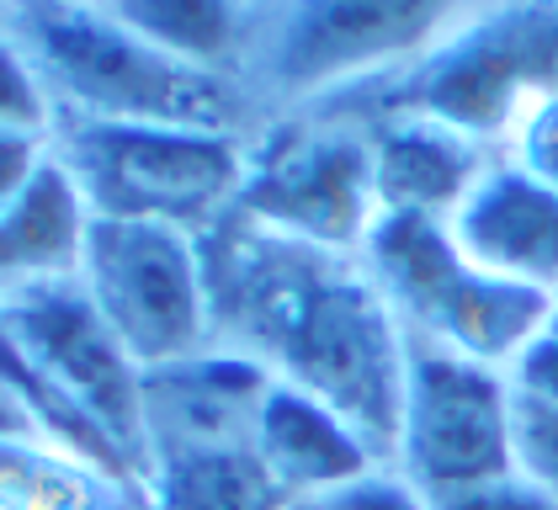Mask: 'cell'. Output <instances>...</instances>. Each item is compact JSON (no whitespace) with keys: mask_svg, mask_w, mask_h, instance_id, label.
Masks as SVG:
<instances>
[{"mask_svg":"<svg viewBox=\"0 0 558 510\" xmlns=\"http://www.w3.org/2000/svg\"><path fill=\"white\" fill-rule=\"evenodd\" d=\"M218 345L260 362L271 382L330 404L388 463L410 336L362 255L266 234L240 212L203 240Z\"/></svg>","mask_w":558,"mask_h":510,"instance_id":"6da1fadb","label":"cell"},{"mask_svg":"<svg viewBox=\"0 0 558 510\" xmlns=\"http://www.w3.org/2000/svg\"><path fill=\"white\" fill-rule=\"evenodd\" d=\"M0 22L38 64L59 123H133L256 133V101L229 75H208L133 33L112 0H27L0 5Z\"/></svg>","mask_w":558,"mask_h":510,"instance_id":"7a4b0ae2","label":"cell"},{"mask_svg":"<svg viewBox=\"0 0 558 510\" xmlns=\"http://www.w3.org/2000/svg\"><path fill=\"white\" fill-rule=\"evenodd\" d=\"M458 16L452 0H271L260 5L245 90L271 118L341 107L410 70Z\"/></svg>","mask_w":558,"mask_h":510,"instance_id":"3957f363","label":"cell"},{"mask_svg":"<svg viewBox=\"0 0 558 510\" xmlns=\"http://www.w3.org/2000/svg\"><path fill=\"white\" fill-rule=\"evenodd\" d=\"M53 155L101 223H160L208 240L240 212L251 133L59 123Z\"/></svg>","mask_w":558,"mask_h":510,"instance_id":"277c9868","label":"cell"},{"mask_svg":"<svg viewBox=\"0 0 558 510\" xmlns=\"http://www.w3.org/2000/svg\"><path fill=\"white\" fill-rule=\"evenodd\" d=\"M554 90L558 5H463L436 48L393 81L341 101V112H421L500 149L515 112Z\"/></svg>","mask_w":558,"mask_h":510,"instance_id":"5b68a950","label":"cell"},{"mask_svg":"<svg viewBox=\"0 0 558 510\" xmlns=\"http://www.w3.org/2000/svg\"><path fill=\"white\" fill-rule=\"evenodd\" d=\"M356 255L388 298L393 319L404 325V336L421 345H441L511 373L521 351L548 325V298L478 271L452 240L447 218L378 212Z\"/></svg>","mask_w":558,"mask_h":510,"instance_id":"8992f818","label":"cell"},{"mask_svg":"<svg viewBox=\"0 0 558 510\" xmlns=\"http://www.w3.org/2000/svg\"><path fill=\"white\" fill-rule=\"evenodd\" d=\"M240 218L266 234L356 255L378 223L367 127L351 112H293L266 118L251 133V170Z\"/></svg>","mask_w":558,"mask_h":510,"instance_id":"52a82bcc","label":"cell"},{"mask_svg":"<svg viewBox=\"0 0 558 510\" xmlns=\"http://www.w3.org/2000/svg\"><path fill=\"white\" fill-rule=\"evenodd\" d=\"M75 282L144 373L218 345L208 255L197 234L96 218Z\"/></svg>","mask_w":558,"mask_h":510,"instance_id":"ba28073f","label":"cell"},{"mask_svg":"<svg viewBox=\"0 0 558 510\" xmlns=\"http://www.w3.org/2000/svg\"><path fill=\"white\" fill-rule=\"evenodd\" d=\"M511 415L515 393L500 367H484V362H469L458 351L410 340L388 467L421 500L515 473Z\"/></svg>","mask_w":558,"mask_h":510,"instance_id":"9c48e42d","label":"cell"},{"mask_svg":"<svg viewBox=\"0 0 558 510\" xmlns=\"http://www.w3.org/2000/svg\"><path fill=\"white\" fill-rule=\"evenodd\" d=\"M266 393H271V373L229 345H208L197 356L149 367L144 373L149 478L171 463L251 458Z\"/></svg>","mask_w":558,"mask_h":510,"instance_id":"30bf717a","label":"cell"},{"mask_svg":"<svg viewBox=\"0 0 558 510\" xmlns=\"http://www.w3.org/2000/svg\"><path fill=\"white\" fill-rule=\"evenodd\" d=\"M452 240L463 245L478 271L526 288V293L558 298V192L532 181L511 160H489L463 208L447 218Z\"/></svg>","mask_w":558,"mask_h":510,"instance_id":"8fae6325","label":"cell"},{"mask_svg":"<svg viewBox=\"0 0 558 510\" xmlns=\"http://www.w3.org/2000/svg\"><path fill=\"white\" fill-rule=\"evenodd\" d=\"M330 112H341V107H330ZM351 118H362L367 127L378 212L452 218L495 160L489 144L436 123V118H421V112H351Z\"/></svg>","mask_w":558,"mask_h":510,"instance_id":"7c38bea8","label":"cell"},{"mask_svg":"<svg viewBox=\"0 0 558 510\" xmlns=\"http://www.w3.org/2000/svg\"><path fill=\"white\" fill-rule=\"evenodd\" d=\"M251 458L282 500H308V495L341 489V484H356V478L388 467L378 447L345 415H336L330 404H319L308 393L282 388V382H271V393L260 404Z\"/></svg>","mask_w":558,"mask_h":510,"instance_id":"4fadbf2b","label":"cell"},{"mask_svg":"<svg viewBox=\"0 0 558 510\" xmlns=\"http://www.w3.org/2000/svg\"><path fill=\"white\" fill-rule=\"evenodd\" d=\"M90 229H96V212L86 208L64 160L48 149L44 170L27 181V192L0 212V298L75 282L86 266Z\"/></svg>","mask_w":558,"mask_h":510,"instance_id":"5bb4252c","label":"cell"},{"mask_svg":"<svg viewBox=\"0 0 558 510\" xmlns=\"http://www.w3.org/2000/svg\"><path fill=\"white\" fill-rule=\"evenodd\" d=\"M112 5L133 33L160 42L166 53L245 85L260 0H112Z\"/></svg>","mask_w":558,"mask_h":510,"instance_id":"9a60e30c","label":"cell"},{"mask_svg":"<svg viewBox=\"0 0 558 510\" xmlns=\"http://www.w3.org/2000/svg\"><path fill=\"white\" fill-rule=\"evenodd\" d=\"M133 489L33 436H0V510H129Z\"/></svg>","mask_w":558,"mask_h":510,"instance_id":"2e32d148","label":"cell"},{"mask_svg":"<svg viewBox=\"0 0 558 510\" xmlns=\"http://www.w3.org/2000/svg\"><path fill=\"white\" fill-rule=\"evenodd\" d=\"M53 127H59V107L48 96L38 64L27 59V48L0 22V133L53 138Z\"/></svg>","mask_w":558,"mask_h":510,"instance_id":"e0dca14e","label":"cell"},{"mask_svg":"<svg viewBox=\"0 0 558 510\" xmlns=\"http://www.w3.org/2000/svg\"><path fill=\"white\" fill-rule=\"evenodd\" d=\"M515 393V415H511V467L558 506V399L543 393Z\"/></svg>","mask_w":558,"mask_h":510,"instance_id":"ac0fdd59","label":"cell"},{"mask_svg":"<svg viewBox=\"0 0 558 510\" xmlns=\"http://www.w3.org/2000/svg\"><path fill=\"white\" fill-rule=\"evenodd\" d=\"M495 155L511 160L515 170H526L532 181H543V186L558 192V90L526 101V107L515 112V123L506 127V138H500Z\"/></svg>","mask_w":558,"mask_h":510,"instance_id":"d6986e66","label":"cell"},{"mask_svg":"<svg viewBox=\"0 0 558 510\" xmlns=\"http://www.w3.org/2000/svg\"><path fill=\"white\" fill-rule=\"evenodd\" d=\"M288 510H426V500L393 467H378V473H367L356 484L308 495V500H288Z\"/></svg>","mask_w":558,"mask_h":510,"instance_id":"ffe728a7","label":"cell"},{"mask_svg":"<svg viewBox=\"0 0 558 510\" xmlns=\"http://www.w3.org/2000/svg\"><path fill=\"white\" fill-rule=\"evenodd\" d=\"M426 510H558L548 495H537L521 473H500V478H484V484H463L452 495H436L426 500Z\"/></svg>","mask_w":558,"mask_h":510,"instance_id":"44dd1931","label":"cell"},{"mask_svg":"<svg viewBox=\"0 0 558 510\" xmlns=\"http://www.w3.org/2000/svg\"><path fill=\"white\" fill-rule=\"evenodd\" d=\"M48 149H53V138H27V133H0V212L11 208L22 192H27V181L44 170Z\"/></svg>","mask_w":558,"mask_h":510,"instance_id":"7402d4cb","label":"cell"},{"mask_svg":"<svg viewBox=\"0 0 558 510\" xmlns=\"http://www.w3.org/2000/svg\"><path fill=\"white\" fill-rule=\"evenodd\" d=\"M506 378H511V388H521V393L558 399V336L548 330V325H543V336L521 351V362H515Z\"/></svg>","mask_w":558,"mask_h":510,"instance_id":"603a6c76","label":"cell"},{"mask_svg":"<svg viewBox=\"0 0 558 510\" xmlns=\"http://www.w3.org/2000/svg\"><path fill=\"white\" fill-rule=\"evenodd\" d=\"M548 330H554V336H558V298H554V303H548Z\"/></svg>","mask_w":558,"mask_h":510,"instance_id":"cb8c5ba5","label":"cell"}]
</instances>
